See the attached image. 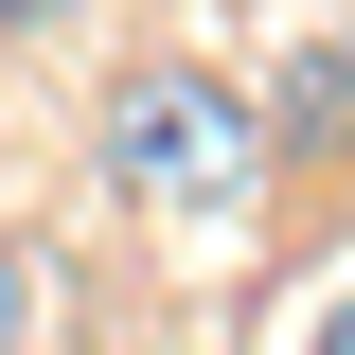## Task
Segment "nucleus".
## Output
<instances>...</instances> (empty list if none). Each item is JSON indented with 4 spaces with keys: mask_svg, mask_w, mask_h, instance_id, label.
I'll list each match as a JSON object with an SVG mask.
<instances>
[{
    "mask_svg": "<svg viewBox=\"0 0 355 355\" xmlns=\"http://www.w3.org/2000/svg\"><path fill=\"white\" fill-rule=\"evenodd\" d=\"M107 178L125 196H178V214H231L266 178V125H249V89H214V71H125L107 89Z\"/></svg>",
    "mask_w": 355,
    "mask_h": 355,
    "instance_id": "f257e3e1",
    "label": "nucleus"
},
{
    "mask_svg": "<svg viewBox=\"0 0 355 355\" xmlns=\"http://www.w3.org/2000/svg\"><path fill=\"white\" fill-rule=\"evenodd\" d=\"M18 338H36V266L0 249V355H18Z\"/></svg>",
    "mask_w": 355,
    "mask_h": 355,
    "instance_id": "f03ea898",
    "label": "nucleus"
},
{
    "mask_svg": "<svg viewBox=\"0 0 355 355\" xmlns=\"http://www.w3.org/2000/svg\"><path fill=\"white\" fill-rule=\"evenodd\" d=\"M0 18H71V0H0Z\"/></svg>",
    "mask_w": 355,
    "mask_h": 355,
    "instance_id": "7ed1b4c3",
    "label": "nucleus"
},
{
    "mask_svg": "<svg viewBox=\"0 0 355 355\" xmlns=\"http://www.w3.org/2000/svg\"><path fill=\"white\" fill-rule=\"evenodd\" d=\"M320 355H355V302H338V338H320Z\"/></svg>",
    "mask_w": 355,
    "mask_h": 355,
    "instance_id": "20e7f679",
    "label": "nucleus"
}]
</instances>
